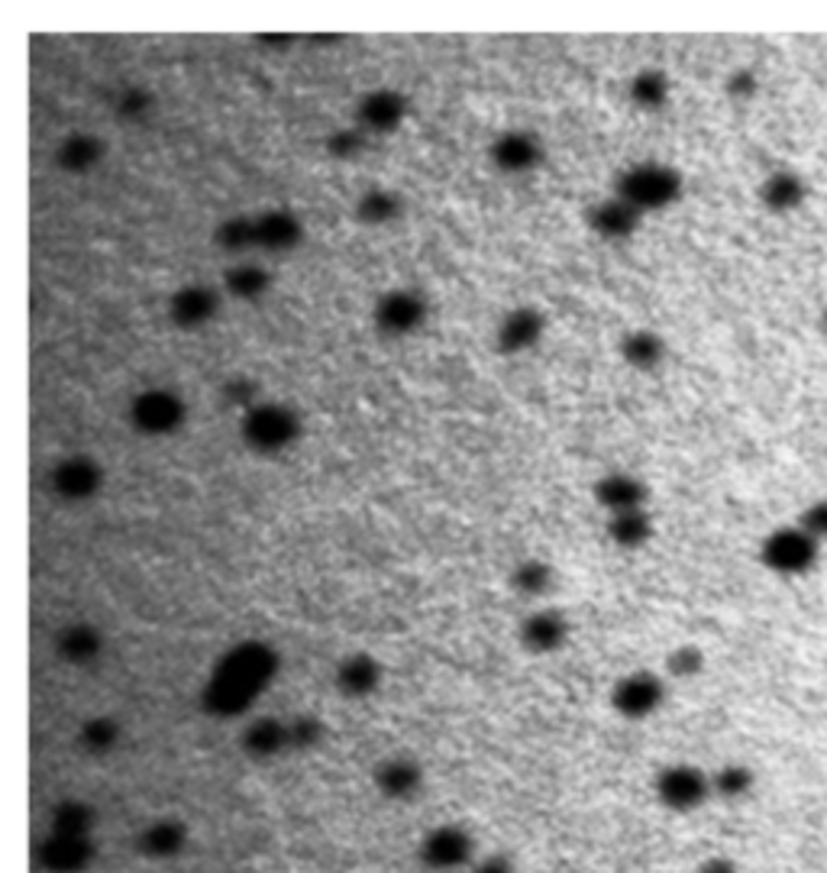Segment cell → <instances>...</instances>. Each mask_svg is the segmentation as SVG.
Wrapping results in <instances>:
<instances>
[{"label":"cell","instance_id":"obj_31","mask_svg":"<svg viewBox=\"0 0 827 873\" xmlns=\"http://www.w3.org/2000/svg\"><path fill=\"white\" fill-rule=\"evenodd\" d=\"M104 152H107V146L101 143L97 137H91V133H71L56 149V162H59V168H66L71 175H84V172H91L104 159Z\"/></svg>","mask_w":827,"mask_h":873},{"label":"cell","instance_id":"obj_24","mask_svg":"<svg viewBox=\"0 0 827 873\" xmlns=\"http://www.w3.org/2000/svg\"><path fill=\"white\" fill-rule=\"evenodd\" d=\"M759 205L769 211V214H792L805 205L808 198V185L799 172L792 168H776L762 178L759 185Z\"/></svg>","mask_w":827,"mask_h":873},{"label":"cell","instance_id":"obj_45","mask_svg":"<svg viewBox=\"0 0 827 873\" xmlns=\"http://www.w3.org/2000/svg\"><path fill=\"white\" fill-rule=\"evenodd\" d=\"M822 330L827 334V304H825V311H822Z\"/></svg>","mask_w":827,"mask_h":873},{"label":"cell","instance_id":"obj_16","mask_svg":"<svg viewBox=\"0 0 827 873\" xmlns=\"http://www.w3.org/2000/svg\"><path fill=\"white\" fill-rule=\"evenodd\" d=\"M569 635H572L569 618H566L559 608H552V605L534 608V612L521 621V628H517V641H521V648L540 656L562 651L566 641H569Z\"/></svg>","mask_w":827,"mask_h":873},{"label":"cell","instance_id":"obj_43","mask_svg":"<svg viewBox=\"0 0 827 873\" xmlns=\"http://www.w3.org/2000/svg\"><path fill=\"white\" fill-rule=\"evenodd\" d=\"M466 873H517V868H514V861L508 854L491 851V854H479Z\"/></svg>","mask_w":827,"mask_h":873},{"label":"cell","instance_id":"obj_41","mask_svg":"<svg viewBox=\"0 0 827 873\" xmlns=\"http://www.w3.org/2000/svg\"><path fill=\"white\" fill-rule=\"evenodd\" d=\"M727 97H734V101H754L759 91V78L754 69H734V72L727 74Z\"/></svg>","mask_w":827,"mask_h":873},{"label":"cell","instance_id":"obj_8","mask_svg":"<svg viewBox=\"0 0 827 873\" xmlns=\"http://www.w3.org/2000/svg\"><path fill=\"white\" fill-rule=\"evenodd\" d=\"M656 802L669 812H695L704 805L711 793V777L695 764H669L653 780Z\"/></svg>","mask_w":827,"mask_h":873},{"label":"cell","instance_id":"obj_19","mask_svg":"<svg viewBox=\"0 0 827 873\" xmlns=\"http://www.w3.org/2000/svg\"><path fill=\"white\" fill-rule=\"evenodd\" d=\"M188 848V828L182 818H152L139 828L137 851L149 861H175Z\"/></svg>","mask_w":827,"mask_h":873},{"label":"cell","instance_id":"obj_44","mask_svg":"<svg viewBox=\"0 0 827 873\" xmlns=\"http://www.w3.org/2000/svg\"><path fill=\"white\" fill-rule=\"evenodd\" d=\"M698 873H737V868H734L731 858H708V861L698 868Z\"/></svg>","mask_w":827,"mask_h":873},{"label":"cell","instance_id":"obj_25","mask_svg":"<svg viewBox=\"0 0 827 873\" xmlns=\"http://www.w3.org/2000/svg\"><path fill=\"white\" fill-rule=\"evenodd\" d=\"M269 289H272V272L259 259H236L233 266H226L223 282H220L223 298L246 301V304L266 298Z\"/></svg>","mask_w":827,"mask_h":873},{"label":"cell","instance_id":"obj_35","mask_svg":"<svg viewBox=\"0 0 827 873\" xmlns=\"http://www.w3.org/2000/svg\"><path fill=\"white\" fill-rule=\"evenodd\" d=\"M754 790V773L741 764H727L711 777V793L721 800H741Z\"/></svg>","mask_w":827,"mask_h":873},{"label":"cell","instance_id":"obj_34","mask_svg":"<svg viewBox=\"0 0 827 873\" xmlns=\"http://www.w3.org/2000/svg\"><path fill=\"white\" fill-rule=\"evenodd\" d=\"M94 808L81 800H62L49 812V831L56 835H94Z\"/></svg>","mask_w":827,"mask_h":873},{"label":"cell","instance_id":"obj_21","mask_svg":"<svg viewBox=\"0 0 827 873\" xmlns=\"http://www.w3.org/2000/svg\"><path fill=\"white\" fill-rule=\"evenodd\" d=\"M375 790L388 802H411L423 793V767L411 757H388L375 767Z\"/></svg>","mask_w":827,"mask_h":873},{"label":"cell","instance_id":"obj_28","mask_svg":"<svg viewBox=\"0 0 827 873\" xmlns=\"http://www.w3.org/2000/svg\"><path fill=\"white\" fill-rule=\"evenodd\" d=\"M605 534H608V540L618 550H640V547H647L653 540V514L647 509L608 514Z\"/></svg>","mask_w":827,"mask_h":873},{"label":"cell","instance_id":"obj_33","mask_svg":"<svg viewBox=\"0 0 827 873\" xmlns=\"http://www.w3.org/2000/svg\"><path fill=\"white\" fill-rule=\"evenodd\" d=\"M120 734H124V731H120V722H117V719H110V715H91L88 722H81V727H78L74 744H78L84 754H91V757H104V754L117 750Z\"/></svg>","mask_w":827,"mask_h":873},{"label":"cell","instance_id":"obj_42","mask_svg":"<svg viewBox=\"0 0 827 873\" xmlns=\"http://www.w3.org/2000/svg\"><path fill=\"white\" fill-rule=\"evenodd\" d=\"M799 524L818 540V544H825L827 540V499H822V502H812L808 509L802 511V517H799Z\"/></svg>","mask_w":827,"mask_h":873},{"label":"cell","instance_id":"obj_17","mask_svg":"<svg viewBox=\"0 0 827 873\" xmlns=\"http://www.w3.org/2000/svg\"><path fill=\"white\" fill-rule=\"evenodd\" d=\"M488 159L504 175H527L544 162V143L527 130H504L488 146Z\"/></svg>","mask_w":827,"mask_h":873},{"label":"cell","instance_id":"obj_10","mask_svg":"<svg viewBox=\"0 0 827 873\" xmlns=\"http://www.w3.org/2000/svg\"><path fill=\"white\" fill-rule=\"evenodd\" d=\"M372 321L385 337H411L427 324V298L414 289H392L375 301Z\"/></svg>","mask_w":827,"mask_h":873},{"label":"cell","instance_id":"obj_40","mask_svg":"<svg viewBox=\"0 0 827 873\" xmlns=\"http://www.w3.org/2000/svg\"><path fill=\"white\" fill-rule=\"evenodd\" d=\"M152 107H155L152 94H149V91H139V88L124 91L120 101H117V110H120V117H127V120H142Z\"/></svg>","mask_w":827,"mask_h":873},{"label":"cell","instance_id":"obj_7","mask_svg":"<svg viewBox=\"0 0 827 873\" xmlns=\"http://www.w3.org/2000/svg\"><path fill=\"white\" fill-rule=\"evenodd\" d=\"M818 550H822V544L802 524H792V527H776L762 540L759 560L766 570H772L779 577H802L818 563Z\"/></svg>","mask_w":827,"mask_h":873},{"label":"cell","instance_id":"obj_27","mask_svg":"<svg viewBox=\"0 0 827 873\" xmlns=\"http://www.w3.org/2000/svg\"><path fill=\"white\" fill-rule=\"evenodd\" d=\"M56 651L66 663L88 666V663H94L97 656L104 654V635L94 625H88V621H71L56 635Z\"/></svg>","mask_w":827,"mask_h":873},{"label":"cell","instance_id":"obj_36","mask_svg":"<svg viewBox=\"0 0 827 873\" xmlns=\"http://www.w3.org/2000/svg\"><path fill=\"white\" fill-rule=\"evenodd\" d=\"M288 741L291 750H311L324 741V725L317 715H291L288 719Z\"/></svg>","mask_w":827,"mask_h":873},{"label":"cell","instance_id":"obj_13","mask_svg":"<svg viewBox=\"0 0 827 873\" xmlns=\"http://www.w3.org/2000/svg\"><path fill=\"white\" fill-rule=\"evenodd\" d=\"M547 334V314L534 304H517L511 307L498 327H494V350L504 357H521L531 353Z\"/></svg>","mask_w":827,"mask_h":873},{"label":"cell","instance_id":"obj_30","mask_svg":"<svg viewBox=\"0 0 827 873\" xmlns=\"http://www.w3.org/2000/svg\"><path fill=\"white\" fill-rule=\"evenodd\" d=\"M405 214V198L392 188H369L356 201V218L365 226H392L395 220Z\"/></svg>","mask_w":827,"mask_h":873},{"label":"cell","instance_id":"obj_11","mask_svg":"<svg viewBox=\"0 0 827 873\" xmlns=\"http://www.w3.org/2000/svg\"><path fill=\"white\" fill-rule=\"evenodd\" d=\"M405 117H408V97L395 88H375L359 97L352 124L372 140V137L395 133L405 124Z\"/></svg>","mask_w":827,"mask_h":873},{"label":"cell","instance_id":"obj_29","mask_svg":"<svg viewBox=\"0 0 827 873\" xmlns=\"http://www.w3.org/2000/svg\"><path fill=\"white\" fill-rule=\"evenodd\" d=\"M627 97L637 110H663L673 97V81L663 69H640L627 81Z\"/></svg>","mask_w":827,"mask_h":873},{"label":"cell","instance_id":"obj_32","mask_svg":"<svg viewBox=\"0 0 827 873\" xmlns=\"http://www.w3.org/2000/svg\"><path fill=\"white\" fill-rule=\"evenodd\" d=\"M556 585V570H552L547 560H521L514 570H511V589L521 595V598H531V602H544Z\"/></svg>","mask_w":827,"mask_h":873},{"label":"cell","instance_id":"obj_22","mask_svg":"<svg viewBox=\"0 0 827 873\" xmlns=\"http://www.w3.org/2000/svg\"><path fill=\"white\" fill-rule=\"evenodd\" d=\"M240 747L246 757L253 760H276L281 754L291 750V741H288V719H278V715H259V719H249L243 734H240Z\"/></svg>","mask_w":827,"mask_h":873},{"label":"cell","instance_id":"obj_6","mask_svg":"<svg viewBox=\"0 0 827 873\" xmlns=\"http://www.w3.org/2000/svg\"><path fill=\"white\" fill-rule=\"evenodd\" d=\"M417 858L433 873H466L479 858L476 835L466 825H453V822L436 825L420 838Z\"/></svg>","mask_w":827,"mask_h":873},{"label":"cell","instance_id":"obj_38","mask_svg":"<svg viewBox=\"0 0 827 873\" xmlns=\"http://www.w3.org/2000/svg\"><path fill=\"white\" fill-rule=\"evenodd\" d=\"M701 666H704V654H701L695 644H679L676 651H669V656H666V670H669V676H676V679H691V676H698Z\"/></svg>","mask_w":827,"mask_h":873},{"label":"cell","instance_id":"obj_5","mask_svg":"<svg viewBox=\"0 0 827 873\" xmlns=\"http://www.w3.org/2000/svg\"><path fill=\"white\" fill-rule=\"evenodd\" d=\"M127 421L142 436H172L178 434L188 421V405L178 392L165 385H152L133 395L127 408Z\"/></svg>","mask_w":827,"mask_h":873},{"label":"cell","instance_id":"obj_20","mask_svg":"<svg viewBox=\"0 0 827 873\" xmlns=\"http://www.w3.org/2000/svg\"><path fill=\"white\" fill-rule=\"evenodd\" d=\"M382 676H385V670H382V663H378L375 656L356 651V654H346L343 660L337 663V670H334V686L340 689L343 699H369V696L378 692Z\"/></svg>","mask_w":827,"mask_h":873},{"label":"cell","instance_id":"obj_3","mask_svg":"<svg viewBox=\"0 0 827 873\" xmlns=\"http://www.w3.org/2000/svg\"><path fill=\"white\" fill-rule=\"evenodd\" d=\"M683 191H686L683 172L666 162H637L618 172L615 178V195L630 208H637L643 218L679 205Z\"/></svg>","mask_w":827,"mask_h":873},{"label":"cell","instance_id":"obj_4","mask_svg":"<svg viewBox=\"0 0 827 873\" xmlns=\"http://www.w3.org/2000/svg\"><path fill=\"white\" fill-rule=\"evenodd\" d=\"M240 436L243 443L259 453V456H278L284 450H291L301 436V418L291 405L281 401H259L256 408H249L240 421Z\"/></svg>","mask_w":827,"mask_h":873},{"label":"cell","instance_id":"obj_23","mask_svg":"<svg viewBox=\"0 0 827 873\" xmlns=\"http://www.w3.org/2000/svg\"><path fill=\"white\" fill-rule=\"evenodd\" d=\"M592 499L605 509V514H620V511L647 509V482L630 476V473H608L595 482Z\"/></svg>","mask_w":827,"mask_h":873},{"label":"cell","instance_id":"obj_14","mask_svg":"<svg viewBox=\"0 0 827 873\" xmlns=\"http://www.w3.org/2000/svg\"><path fill=\"white\" fill-rule=\"evenodd\" d=\"M220 307H223V291L207 286V282H188V286L172 291V298H168V321L178 330L195 334V330H201V327L217 321Z\"/></svg>","mask_w":827,"mask_h":873},{"label":"cell","instance_id":"obj_12","mask_svg":"<svg viewBox=\"0 0 827 873\" xmlns=\"http://www.w3.org/2000/svg\"><path fill=\"white\" fill-rule=\"evenodd\" d=\"M101 486H104V469L88 453L62 456L49 469V492H56L62 502H88L101 492Z\"/></svg>","mask_w":827,"mask_h":873},{"label":"cell","instance_id":"obj_18","mask_svg":"<svg viewBox=\"0 0 827 873\" xmlns=\"http://www.w3.org/2000/svg\"><path fill=\"white\" fill-rule=\"evenodd\" d=\"M585 223L595 236L608 240V243H620V240H630L640 223H643V214L637 208H630L627 201H620L618 195L611 191L608 198H602L598 205L589 208L585 214Z\"/></svg>","mask_w":827,"mask_h":873},{"label":"cell","instance_id":"obj_2","mask_svg":"<svg viewBox=\"0 0 827 873\" xmlns=\"http://www.w3.org/2000/svg\"><path fill=\"white\" fill-rule=\"evenodd\" d=\"M301 240L304 223L284 208L230 218L217 226V243L236 259H253V253H291Z\"/></svg>","mask_w":827,"mask_h":873},{"label":"cell","instance_id":"obj_9","mask_svg":"<svg viewBox=\"0 0 827 873\" xmlns=\"http://www.w3.org/2000/svg\"><path fill=\"white\" fill-rule=\"evenodd\" d=\"M663 702H666V683L650 670L624 673L611 686V709L627 722H643L656 715Z\"/></svg>","mask_w":827,"mask_h":873},{"label":"cell","instance_id":"obj_1","mask_svg":"<svg viewBox=\"0 0 827 873\" xmlns=\"http://www.w3.org/2000/svg\"><path fill=\"white\" fill-rule=\"evenodd\" d=\"M281 656L266 641H240L217 656L201 686V709L217 722L246 715L276 683Z\"/></svg>","mask_w":827,"mask_h":873},{"label":"cell","instance_id":"obj_15","mask_svg":"<svg viewBox=\"0 0 827 873\" xmlns=\"http://www.w3.org/2000/svg\"><path fill=\"white\" fill-rule=\"evenodd\" d=\"M36 864L46 873H84L94 864V838L46 831L36 845Z\"/></svg>","mask_w":827,"mask_h":873},{"label":"cell","instance_id":"obj_39","mask_svg":"<svg viewBox=\"0 0 827 873\" xmlns=\"http://www.w3.org/2000/svg\"><path fill=\"white\" fill-rule=\"evenodd\" d=\"M223 398H226L233 408H240V411L246 415L249 408H256V405L263 401V392L253 385V379L236 375V379H226V385H223Z\"/></svg>","mask_w":827,"mask_h":873},{"label":"cell","instance_id":"obj_26","mask_svg":"<svg viewBox=\"0 0 827 873\" xmlns=\"http://www.w3.org/2000/svg\"><path fill=\"white\" fill-rule=\"evenodd\" d=\"M618 353L624 363L637 372H653L666 363V340L656 334V330H647V327H637V330H627L620 337Z\"/></svg>","mask_w":827,"mask_h":873},{"label":"cell","instance_id":"obj_37","mask_svg":"<svg viewBox=\"0 0 827 873\" xmlns=\"http://www.w3.org/2000/svg\"><path fill=\"white\" fill-rule=\"evenodd\" d=\"M365 146H369V137H365L356 124L340 127L337 133L327 137V152H330L334 159H356V155L365 152Z\"/></svg>","mask_w":827,"mask_h":873}]
</instances>
